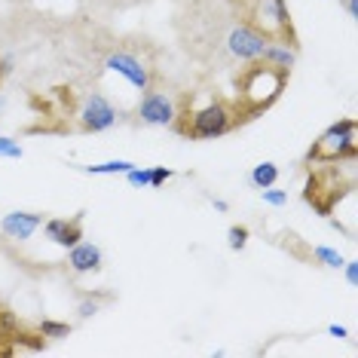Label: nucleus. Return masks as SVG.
<instances>
[{
	"instance_id": "1",
	"label": "nucleus",
	"mask_w": 358,
	"mask_h": 358,
	"mask_svg": "<svg viewBox=\"0 0 358 358\" xmlns=\"http://www.w3.org/2000/svg\"><path fill=\"white\" fill-rule=\"evenodd\" d=\"M251 68H245V74L239 77V101L245 113H257L282 95L285 83H288V74L279 68H270L264 62H248Z\"/></svg>"
},
{
	"instance_id": "2",
	"label": "nucleus",
	"mask_w": 358,
	"mask_h": 358,
	"mask_svg": "<svg viewBox=\"0 0 358 358\" xmlns=\"http://www.w3.org/2000/svg\"><path fill=\"white\" fill-rule=\"evenodd\" d=\"M181 123H175L187 138H199V141H208V138H221L236 126V110L230 104L217 101V99H206L202 104H196L187 117H178Z\"/></svg>"
},
{
	"instance_id": "3",
	"label": "nucleus",
	"mask_w": 358,
	"mask_h": 358,
	"mask_svg": "<svg viewBox=\"0 0 358 358\" xmlns=\"http://www.w3.org/2000/svg\"><path fill=\"white\" fill-rule=\"evenodd\" d=\"M242 13H245L248 25L266 40H291V15L285 0H248Z\"/></svg>"
},
{
	"instance_id": "4",
	"label": "nucleus",
	"mask_w": 358,
	"mask_h": 358,
	"mask_svg": "<svg viewBox=\"0 0 358 358\" xmlns=\"http://www.w3.org/2000/svg\"><path fill=\"white\" fill-rule=\"evenodd\" d=\"M358 150V135H355V120H337L334 126H328L322 132V138L313 144L309 159L319 162H340V159H352Z\"/></svg>"
},
{
	"instance_id": "5",
	"label": "nucleus",
	"mask_w": 358,
	"mask_h": 358,
	"mask_svg": "<svg viewBox=\"0 0 358 358\" xmlns=\"http://www.w3.org/2000/svg\"><path fill=\"white\" fill-rule=\"evenodd\" d=\"M138 117L144 126H175L181 113H178V104L169 92L144 89V99L138 101Z\"/></svg>"
},
{
	"instance_id": "6",
	"label": "nucleus",
	"mask_w": 358,
	"mask_h": 358,
	"mask_svg": "<svg viewBox=\"0 0 358 358\" xmlns=\"http://www.w3.org/2000/svg\"><path fill=\"white\" fill-rule=\"evenodd\" d=\"M104 68H108L110 74L123 77L129 86L138 89V92H144V89H150V83H153L150 68H148V64H144L141 59H138L135 52H126V50L110 52L108 59H104Z\"/></svg>"
},
{
	"instance_id": "7",
	"label": "nucleus",
	"mask_w": 358,
	"mask_h": 358,
	"mask_svg": "<svg viewBox=\"0 0 358 358\" xmlns=\"http://www.w3.org/2000/svg\"><path fill=\"white\" fill-rule=\"evenodd\" d=\"M77 117H80V126H83L86 132H108V129L117 126L120 110L113 108L101 92H89L83 99V104H80Z\"/></svg>"
},
{
	"instance_id": "8",
	"label": "nucleus",
	"mask_w": 358,
	"mask_h": 358,
	"mask_svg": "<svg viewBox=\"0 0 358 358\" xmlns=\"http://www.w3.org/2000/svg\"><path fill=\"white\" fill-rule=\"evenodd\" d=\"M264 46H266V37L257 34L248 22L245 25H236L230 34H227V50H230V55L239 62H257L260 52H264Z\"/></svg>"
},
{
	"instance_id": "9",
	"label": "nucleus",
	"mask_w": 358,
	"mask_h": 358,
	"mask_svg": "<svg viewBox=\"0 0 358 358\" xmlns=\"http://www.w3.org/2000/svg\"><path fill=\"white\" fill-rule=\"evenodd\" d=\"M40 227H43V215H37V211H10L0 221V230L13 242H28Z\"/></svg>"
},
{
	"instance_id": "10",
	"label": "nucleus",
	"mask_w": 358,
	"mask_h": 358,
	"mask_svg": "<svg viewBox=\"0 0 358 358\" xmlns=\"http://www.w3.org/2000/svg\"><path fill=\"white\" fill-rule=\"evenodd\" d=\"M43 233L52 245H62V248L77 245L83 239V215L71 217V221L68 217H50V221H43Z\"/></svg>"
},
{
	"instance_id": "11",
	"label": "nucleus",
	"mask_w": 358,
	"mask_h": 358,
	"mask_svg": "<svg viewBox=\"0 0 358 358\" xmlns=\"http://www.w3.org/2000/svg\"><path fill=\"white\" fill-rule=\"evenodd\" d=\"M101 264H104V255H101V248L95 245V242H83V239H80L77 245L68 248V266L74 273H80V275L99 273Z\"/></svg>"
},
{
	"instance_id": "12",
	"label": "nucleus",
	"mask_w": 358,
	"mask_h": 358,
	"mask_svg": "<svg viewBox=\"0 0 358 358\" xmlns=\"http://www.w3.org/2000/svg\"><path fill=\"white\" fill-rule=\"evenodd\" d=\"M260 62L270 64V68L285 71V74H291V68L297 64V50L291 40H266L264 52H260Z\"/></svg>"
},
{
	"instance_id": "13",
	"label": "nucleus",
	"mask_w": 358,
	"mask_h": 358,
	"mask_svg": "<svg viewBox=\"0 0 358 358\" xmlns=\"http://www.w3.org/2000/svg\"><path fill=\"white\" fill-rule=\"evenodd\" d=\"M275 181H279V166H275V162H257V166L248 172V184L255 187V190L273 187Z\"/></svg>"
},
{
	"instance_id": "14",
	"label": "nucleus",
	"mask_w": 358,
	"mask_h": 358,
	"mask_svg": "<svg viewBox=\"0 0 358 358\" xmlns=\"http://www.w3.org/2000/svg\"><path fill=\"white\" fill-rule=\"evenodd\" d=\"M135 162L129 159H108V162H99V166H83L86 175H126Z\"/></svg>"
},
{
	"instance_id": "15",
	"label": "nucleus",
	"mask_w": 358,
	"mask_h": 358,
	"mask_svg": "<svg viewBox=\"0 0 358 358\" xmlns=\"http://www.w3.org/2000/svg\"><path fill=\"white\" fill-rule=\"evenodd\" d=\"M313 255H315V260H319V264L328 266V270H340V266H343V260H346L337 248H328V245H315Z\"/></svg>"
},
{
	"instance_id": "16",
	"label": "nucleus",
	"mask_w": 358,
	"mask_h": 358,
	"mask_svg": "<svg viewBox=\"0 0 358 358\" xmlns=\"http://www.w3.org/2000/svg\"><path fill=\"white\" fill-rule=\"evenodd\" d=\"M40 334L50 337V340H62V337H68L71 334V324L68 322H55V319H43L40 322Z\"/></svg>"
},
{
	"instance_id": "17",
	"label": "nucleus",
	"mask_w": 358,
	"mask_h": 358,
	"mask_svg": "<svg viewBox=\"0 0 358 358\" xmlns=\"http://www.w3.org/2000/svg\"><path fill=\"white\" fill-rule=\"evenodd\" d=\"M248 239H251V233H248V227H230V230H227V245H230L233 251H242L248 245Z\"/></svg>"
},
{
	"instance_id": "18",
	"label": "nucleus",
	"mask_w": 358,
	"mask_h": 358,
	"mask_svg": "<svg viewBox=\"0 0 358 358\" xmlns=\"http://www.w3.org/2000/svg\"><path fill=\"white\" fill-rule=\"evenodd\" d=\"M126 181H129V187H135V190H144V187H150V169L132 166L126 172Z\"/></svg>"
},
{
	"instance_id": "19",
	"label": "nucleus",
	"mask_w": 358,
	"mask_h": 358,
	"mask_svg": "<svg viewBox=\"0 0 358 358\" xmlns=\"http://www.w3.org/2000/svg\"><path fill=\"white\" fill-rule=\"evenodd\" d=\"M0 157H3V159H22V157H25V150H22L19 141H13V138L0 135Z\"/></svg>"
},
{
	"instance_id": "20",
	"label": "nucleus",
	"mask_w": 358,
	"mask_h": 358,
	"mask_svg": "<svg viewBox=\"0 0 358 358\" xmlns=\"http://www.w3.org/2000/svg\"><path fill=\"white\" fill-rule=\"evenodd\" d=\"M260 196H264V202H266V206H273V208L288 206V193H285V190H275V184H273V187H264V190H260Z\"/></svg>"
},
{
	"instance_id": "21",
	"label": "nucleus",
	"mask_w": 358,
	"mask_h": 358,
	"mask_svg": "<svg viewBox=\"0 0 358 358\" xmlns=\"http://www.w3.org/2000/svg\"><path fill=\"white\" fill-rule=\"evenodd\" d=\"M175 172L172 169H166V166H150V187L157 190V187H162L166 181H172Z\"/></svg>"
},
{
	"instance_id": "22",
	"label": "nucleus",
	"mask_w": 358,
	"mask_h": 358,
	"mask_svg": "<svg viewBox=\"0 0 358 358\" xmlns=\"http://www.w3.org/2000/svg\"><path fill=\"white\" fill-rule=\"evenodd\" d=\"M77 313H80V319H89V315H95V313H99V303H95L92 297H86V300H80Z\"/></svg>"
},
{
	"instance_id": "23",
	"label": "nucleus",
	"mask_w": 358,
	"mask_h": 358,
	"mask_svg": "<svg viewBox=\"0 0 358 358\" xmlns=\"http://www.w3.org/2000/svg\"><path fill=\"white\" fill-rule=\"evenodd\" d=\"M340 270H343V275H346L349 285L358 282V260H343V266H340Z\"/></svg>"
},
{
	"instance_id": "24",
	"label": "nucleus",
	"mask_w": 358,
	"mask_h": 358,
	"mask_svg": "<svg viewBox=\"0 0 358 358\" xmlns=\"http://www.w3.org/2000/svg\"><path fill=\"white\" fill-rule=\"evenodd\" d=\"M13 68H15V55L13 52H3V55H0V77L13 74Z\"/></svg>"
},
{
	"instance_id": "25",
	"label": "nucleus",
	"mask_w": 358,
	"mask_h": 358,
	"mask_svg": "<svg viewBox=\"0 0 358 358\" xmlns=\"http://www.w3.org/2000/svg\"><path fill=\"white\" fill-rule=\"evenodd\" d=\"M328 334L337 340H346L349 337V328H343V324H328Z\"/></svg>"
},
{
	"instance_id": "26",
	"label": "nucleus",
	"mask_w": 358,
	"mask_h": 358,
	"mask_svg": "<svg viewBox=\"0 0 358 358\" xmlns=\"http://www.w3.org/2000/svg\"><path fill=\"white\" fill-rule=\"evenodd\" d=\"M343 6L349 13V19H358V0H343Z\"/></svg>"
},
{
	"instance_id": "27",
	"label": "nucleus",
	"mask_w": 358,
	"mask_h": 358,
	"mask_svg": "<svg viewBox=\"0 0 358 358\" xmlns=\"http://www.w3.org/2000/svg\"><path fill=\"white\" fill-rule=\"evenodd\" d=\"M211 206L221 211V215H224V211H230V206H227V199H211Z\"/></svg>"
},
{
	"instance_id": "28",
	"label": "nucleus",
	"mask_w": 358,
	"mask_h": 358,
	"mask_svg": "<svg viewBox=\"0 0 358 358\" xmlns=\"http://www.w3.org/2000/svg\"><path fill=\"white\" fill-rule=\"evenodd\" d=\"M236 3H239V10H242V6H245V3H248V0H236Z\"/></svg>"
}]
</instances>
